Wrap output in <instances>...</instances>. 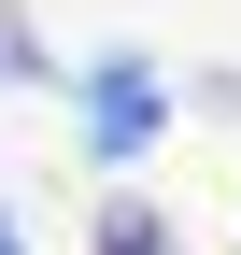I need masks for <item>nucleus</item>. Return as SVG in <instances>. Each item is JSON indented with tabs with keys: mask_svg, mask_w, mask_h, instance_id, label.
Returning a JSON list of instances; mask_svg holds the SVG:
<instances>
[{
	"mask_svg": "<svg viewBox=\"0 0 241 255\" xmlns=\"http://www.w3.org/2000/svg\"><path fill=\"white\" fill-rule=\"evenodd\" d=\"M0 255H28V241H14V213H0Z\"/></svg>",
	"mask_w": 241,
	"mask_h": 255,
	"instance_id": "20e7f679",
	"label": "nucleus"
},
{
	"mask_svg": "<svg viewBox=\"0 0 241 255\" xmlns=\"http://www.w3.org/2000/svg\"><path fill=\"white\" fill-rule=\"evenodd\" d=\"M28 71H43V43H28V14L0 0V85H28Z\"/></svg>",
	"mask_w": 241,
	"mask_h": 255,
	"instance_id": "7ed1b4c3",
	"label": "nucleus"
},
{
	"mask_svg": "<svg viewBox=\"0 0 241 255\" xmlns=\"http://www.w3.org/2000/svg\"><path fill=\"white\" fill-rule=\"evenodd\" d=\"M142 142H156V57H142V43H100V57H85V156L128 170Z\"/></svg>",
	"mask_w": 241,
	"mask_h": 255,
	"instance_id": "f257e3e1",
	"label": "nucleus"
},
{
	"mask_svg": "<svg viewBox=\"0 0 241 255\" xmlns=\"http://www.w3.org/2000/svg\"><path fill=\"white\" fill-rule=\"evenodd\" d=\"M100 255H170V227H156L142 199H114V213H100Z\"/></svg>",
	"mask_w": 241,
	"mask_h": 255,
	"instance_id": "f03ea898",
	"label": "nucleus"
}]
</instances>
